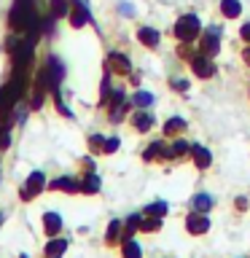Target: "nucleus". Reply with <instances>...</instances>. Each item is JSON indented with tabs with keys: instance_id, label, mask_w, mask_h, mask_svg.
Returning <instances> with one entry per match:
<instances>
[{
	"instance_id": "11",
	"label": "nucleus",
	"mask_w": 250,
	"mask_h": 258,
	"mask_svg": "<svg viewBox=\"0 0 250 258\" xmlns=\"http://www.w3.org/2000/svg\"><path fill=\"white\" fill-rule=\"evenodd\" d=\"M221 11L229 16V19H234V16H239L242 6H239V0H223V3H221Z\"/></svg>"
},
{
	"instance_id": "6",
	"label": "nucleus",
	"mask_w": 250,
	"mask_h": 258,
	"mask_svg": "<svg viewBox=\"0 0 250 258\" xmlns=\"http://www.w3.org/2000/svg\"><path fill=\"white\" fill-rule=\"evenodd\" d=\"M43 221H46V231H48V237H56L62 229V218L56 215V213H46L43 215Z\"/></svg>"
},
{
	"instance_id": "24",
	"label": "nucleus",
	"mask_w": 250,
	"mask_h": 258,
	"mask_svg": "<svg viewBox=\"0 0 250 258\" xmlns=\"http://www.w3.org/2000/svg\"><path fill=\"white\" fill-rule=\"evenodd\" d=\"M185 151H189L185 143H175V148H172V153H185Z\"/></svg>"
},
{
	"instance_id": "26",
	"label": "nucleus",
	"mask_w": 250,
	"mask_h": 258,
	"mask_svg": "<svg viewBox=\"0 0 250 258\" xmlns=\"http://www.w3.org/2000/svg\"><path fill=\"white\" fill-rule=\"evenodd\" d=\"M242 38L250 40V24H242Z\"/></svg>"
},
{
	"instance_id": "5",
	"label": "nucleus",
	"mask_w": 250,
	"mask_h": 258,
	"mask_svg": "<svg viewBox=\"0 0 250 258\" xmlns=\"http://www.w3.org/2000/svg\"><path fill=\"white\" fill-rule=\"evenodd\" d=\"M43 175H40V172H32L30 175V180H27V185H24V199H30L32 197V194H38L40 188H43Z\"/></svg>"
},
{
	"instance_id": "16",
	"label": "nucleus",
	"mask_w": 250,
	"mask_h": 258,
	"mask_svg": "<svg viewBox=\"0 0 250 258\" xmlns=\"http://www.w3.org/2000/svg\"><path fill=\"white\" fill-rule=\"evenodd\" d=\"M124 258H140V247H137V242L127 239V245H124Z\"/></svg>"
},
{
	"instance_id": "9",
	"label": "nucleus",
	"mask_w": 250,
	"mask_h": 258,
	"mask_svg": "<svg viewBox=\"0 0 250 258\" xmlns=\"http://www.w3.org/2000/svg\"><path fill=\"white\" fill-rule=\"evenodd\" d=\"M108 64L113 70H118V73H129V59H127V56H121V54H110Z\"/></svg>"
},
{
	"instance_id": "22",
	"label": "nucleus",
	"mask_w": 250,
	"mask_h": 258,
	"mask_svg": "<svg viewBox=\"0 0 250 258\" xmlns=\"http://www.w3.org/2000/svg\"><path fill=\"white\" fill-rule=\"evenodd\" d=\"M118 226H121V221H113V223H110V229H108V239H116V234H118Z\"/></svg>"
},
{
	"instance_id": "7",
	"label": "nucleus",
	"mask_w": 250,
	"mask_h": 258,
	"mask_svg": "<svg viewBox=\"0 0 250 258\" xmlns=\"http://www.w3.org/2000/svg\"><path fill=\"white\" fill-rule=\"evenodd\" d=\"M194 70H197V76L210 78V76L215 73V64L210 62V59H194Z\"/></svg>"
},
{
	"instance_id": "1",
	"label": "nucleus",
	"mask_w": 250,
	"mask_h": 258,
	"mask_svg": "<svg viewBox=\"0 0 250 258\" xmlns=\"http://www.w3.org/2000/svg\"><path fill=\"white\" fill-rule=\"evenodd\" d=\"M197 32H199V19H197V16H194V14L183 16V19L175 24V35L180 38V40H185V43L197 38Z\"/></svg>"
},
{
	"instance_id": "4",
	"label": "nucleus",
	"mask_w": 250,
	"mask_h": 258,
	"mask_svg": "<svg viewBox=\"0 0 250 258\" xmlns=\"http://www.w3.org/2000/svg\"><path fill=\"white\" fill-rule=\"evenodd\" d=\"M92 19V16H89V8H86V3L84 0H76V11H73V24H76V27H84V24Z\"/></svg>"
},
{
	"instance_id": "2",
	"label": "nucleus",
	"mask_w": 250,
	"mask_h": 258,
	"mask_svg": "<svg viewBox=\"0 0 250 258\" xmlns=\"http://www.w3.org/2000/svg\"><path fill=\"white\" fill-rule=\"evenodd\" d=\"M218 35H221V30H218V27L207 30V35L202 38V54H207V56L218 54Z\"/></svg>"
},
{
	"instance_id": "27",
	"label": "nucleus",
	"mask_w": 250,
	"mask_h": 258,
	"mask_svg": "<svg viewBox=\"0 0 250 258\" xmlns=\"http://www.w3.org/2000/svg\"><path fill=\"white\" fill-rule=\"evenodd\" d=\"M121 11H124L127 16H132V6H129V3H124V6H121Z\"/></svg>"
},
{
	"instance_id": "28",
	"label": "nucleus",
	"mask_w": 250,
	"mask_h": 258,
	"mask_svg": "<svg viewBox=\"0 0 250 258\" xmlns=\"http://www.w3.org/2000/svg\"><path fill=\"white\" fill-rule=\"evenodd\" d=\"M245 62L250 64V48H247V51H245Z\"/></svg>"
},
{
	"instance_id": "20",
	"label": "nucleus",
	"mask_w": 250,
	"mask_h": 258,
	"mask_svg": "<svg viewBox=\"0 0 250 258\" xmlns=\"http://www.w3.org/2000/svg\"><path fill=\"white\" fill-rule=\"evenodd\" d=\"M51 11H54V16H65L68 14V3L65 0H51Z\"/></svg>"
},
{
	"instance_id": "25",
	"label": "nucleus",
	"mask_w": 250,
	"mask_h": 258,
	"mask_svg": "<svg viewBox=\"0 0 250 258\" xmlns=\"http://www.w3.org/2000/svg\"><path fill=\"white\" fill-rule=\"evenodd\" d=\"M175 89H177V92H185V89H189V84H185V81H175Z\"/></svg>"
},
{
	"instance_id": "23",
	"label": "nucleus",
	"mask_w": 250,
	"mask_h": 258,
	"mask_svg": "<svg viewBox=\"0 0 250 258\" xmlns=\"http://www.w3.org/2000/svg\"><path fill=\"white\" fill-rule=\"evenodd\" d=\"M116 148H118V140H116V137H113V140H108V143H105V153H113Z\"/></svg>"
},
{
	"instance_id": "12",
	"label": "nucleus",
	"mask_w": 250,
	"mask_h": 258,
	"mask_svg": "<svg viewBox=\"0 0 250 258\" xmlns=\"http://www.w3.org/2000/svg\"><path fill=\"white\" fill-rule=\"evenodd\" d=\"M194 159H197V167H207L210 164V151L207 148H202V145H197V148H194Z\"/></svg>"
},
{
	"instance_id": "10",
	"label": "nucleus",
	"mask_w": 250,
	"mask_h": 258,
	"mask_svg": "<svg viewBox=\"0 0 250 258\" xmlns=\"http://www.w3.org/2000/svg\"><path fill=\"white\" fill-rule=\"evenodd\" d=\"M65 247H68V242H65V239H51V242H48V247H46V255L48 258H59L65 253Z\"/></svg>"
},
{
	"instance_id": "13",
	"label": "nucleus",
	"mask_w": 250,
	"mask_h": 258,
	"mask_svg": "<svg viewBox=\"0 0 250 258\" xmlns=\"http://www.w3.org/2000/svg\"><path fill=\"white\" fill-rule=\"evenodd\" d=\"M151 124H153L151 113H137V116H135V126L140 129V132H145V129H151Z\"/></svg>"
},
{
	"instance_id": "14",
	"label": "nucleus",
	"mask_w": 250,
	"mask_h": 258,
	"mask_svg": "<svg viewBox=\"0 0 250 258\" xmlns=\"http://www.w3.org/2000/svg\"><path fill=\"white\" fill-rule=\"evenodd\" d=\"M51 188H62V191H76V188H78V183H76V180H70V177H59V180H54V183H51Z\"/></svg>"
},
{
	"instance_id": "15",
	"label": "nucleus",
	"mask_w": 250,
	"mask_h": 258,
	"mask_svg": "<svg viewBox=\"0 0 250 258\" xmlns=\"http://www.w3.org/2000/svg\"><path fill=\"white\" fill-rule=\"evenodd\" d=\"M194 207H197V210H210V207H213V197H207V194L194 197Z\"/></svg>"
},
{
	"instance_id": "17",
	"label": "nucleus",
	"mask_w": 250,
	"mask_h": 258,
	"mask_svg": "<svg viewBox=\"0 0 250 258\" xmlns=\"http://www.w3.org/2000/svg\"><path fill=\"white\" fill-rule=\"evenodd\" d=\"M180 129H185V121L183 118H169L164 124V132H180Z\"/></svg>"
},
{
	"instance_id": "3",
	"label": "nucleus",
	"mask_w": 250,
	"mask_h": 258,
	"mask_svg": "<svg viewBox=\"0 0 250 258\" xmlns=\"http://www.w3.org/2000/svg\"><path fill=\"white\" fill-rule=\"evenodd\" d=\"M185 226H189V231L191 234H202V231H207L210 229V221H207V215H189V221H185Z\"/></svg>"
},
{
	"instance_id": "18",
	"label": "nucleus",
	"mask_w": 250,
	"mask_h": 258,
	"mask_svg": "<svg viewBox=\"0 0 250 258\" xmlns=\"http://www.w3.org/2000/svg\"><path fill=\"white\" fill-rule=\"evenodd\" d=\"M145 213L153 215V218H161V215L167 213V205H164V202H156V205H151L148 210H145Z\"/></svg>"
},
{
	"instance_id": "21",
	"label": "nucleus",
	"mask_w": 250,
	"mask_h": 258,
	"mask_svg": "<svg viewBox=\"0 0 250 258\" xmlns=\"http://www.w3.org/2000/svg\"><path fill=\"white\" fill-rule=\"evenodd\" d=\"M84 188H86L89 194H92V191H97V188H100V177H97V175L92 172V175H89V180L84 183Z\"/></svg>"
},
{
	"instance_id": "29",
	"label": "nucleus",
	"mask_w": 250,
	"mask_h": 258,
	"mask_svg": "<svg viewBox=\"0 0 250 258\" xmlns=\"http://www.w3.org/2000/svg\"><path fill=\"white\" fill-rule=\"evenodd\" d=\"M0 223H3V215H0Z\"/></svg>"
},
{
	"instance_id": "8",
	"label": "nucleus",
	"mask_w": 250,
	"mask_h": 258,
	"mask_svg": "<svg viewBox=\"0 0 250 258\" xmlns=\"http://www.w3.org/2000/svg\"><path fill=\"white\" fill-rule=\"evenodd\" d=\"M137 38H140L145 46H159V32H156V30H151V27H140Z\"/></svg>"
},
{
	"instance_id": "19",
	"label": "nucleus",
	"mask_w": 250,
	"mask_h": 258,
	"mask_svg": "<svg viewBox=\"0 0 250 258\" xmlns=\"http://www.w3.org/2000/svg\"><path fill=\"white\" fill-rule=\"evenodd\" d=\"M151 102H153V97L148 92H137L135 94V105H137V108H145V105H151Z\"/></svg>"
}]
</instances>
